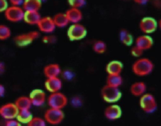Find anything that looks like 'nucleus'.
Returning a JSON list of instances; mask_svg holds the SVG:
<instances>
[{
	"label": "nucleus",
	"instance_id": "1a4fd4ad",
	"mask_svg": "<svg viewBox=\"0 0 161 126\" xmlns=\"http://www.w3.org/2000/svg\"><path fill=\"white\" fill-rule=\"evenodd\" d=\"M18 112L14 103H6L0 107V116L6 120L15 119Z\"/></svg>",
	"mask_w": 161,
	"mask_h": 126
},
{
	"label": "nucleus",
	"instance_id": "9b49d317",
	"mask_svg": "<svg viewBox=\"0 0 161 126\" xmlns=\"http://www.w3.org/2000/svg\"><path fill=\"white\" fill-rule=\"evenodd\" d=\"M36 26L38 29L44 33H52L56 28L52 18L50 16L42 17Z\"/></svg>",
	"mask_w": 161,
	"mask_h": 126
},
{
	"label": "nucleus",
	"instance_id": "473e14b6",
	"mask_svg": "<svg viewBox=\"0 0 161 126\" xmlns=\"http://www.w3.org/2000/svg\"><path fill=\"white\" fill-rule=\"evenodd\" d=\"M42 41L44 43H53L56 41V37L52 35L45 36L43 37Z\"/></svg>",
	"mask_w": 161,
	"mask_h": 126
},
{
	"label": "nucleus",
	"instance_id": "39448f33",
	"mask_svg": "<svg viewBox=\"0 0 161 126\" xmlns=\"http://www.w3.org/2000/svg\"><path fill=\"white\" fill-rule=\"evenodd\" d=\"M139 104L142 110L147 113L154 112L157 108L156 100L151 93H144L142 95L139 100Z\"/></svg>",
	"mask_w": 161,
	"mask_h": 126
},
{
	"label": "nucleus",
	"instance_id": "6ab92c4d",
	"mask_svg": "<svg viewBox=\"0 0 161 126\" xmlns=\"http://www.w3.org/2000/svg\"><path fill=\"white\" fill-rule=\"evenodd\" d=\"M41 18L38 11H25L23 21L30 25H37Z\"/></svg>",
	"mask_w": 161,
	"mask_h": 126
},
{
	"label": "nucleus",
	"instance_id": "20e7f679",
	"mask_svg": "<svg viewBox=\"0 0 161 126\" xmlns=\"http://www.w3.org/2000/svg\"><path fill=\"white\" fill-rule=\"evenodd\" d=\"M64 113L62 110L49 108L44 113V120L52 125L60 124L64 119Z\"/></svg>",
	"mask_w": 161,
	"mask_h": 126
},
{
	"label": "nucleus",
	"instance_id": "9d476101",
	"mask_svg": "<svg viewBox=\"0 0 161 126\" xmlns=\"http://www.w3.org/2000/svg\"><path fill=\"white\" fill-rule=\"evenodd\" d=\"M141 31L145 34H150L155 31L157 28L158 23L155 19L152 17L143 18L139 23Z\"/></svg>",
	"mask_w": 161,
	"mask_h": 126
},
{
	"label": "nucleus",
	"instance_id": "58836bf2",
	"mask_svg": "<svg viewBox=\"0 0 161 126\" xmlns=\"http://www.w3.org/2000/svg\"><path fill=\"white\" fill-rule=\"evenodd\" d=\"M5 65L3 62L2 61H0V75L3 74L4 72L5 71Z\"/></svg>",
	"mask_w": 161,
	"mask_h": 126
},
{
	"label": "nucleus",
	"instance_id": "f257e3e1",
	"mask_svg": "<svg viewBox=\"0 0 161 126\" xmlns=\"http://www.w3.org/2000/svg\"><path fill=\"white\" fill-rule=\"evenodd\" d=\"M153 68V63L150 60L147 58H142L134 62L132 65V71L136 75L143 76L152 73Z\"/></svg>",
	"mask_w": 161,
	"mask_h": 126
},
{
	"label": "nucleus",
	"instance_id": "5701e85b",
	"mask_svg": "<svg viewBox=\"0 0 161 126\" xmlns=\"http://www.w3.org/2000/svg\"><path fill=\"white\" fill-rule=\"evenodd\" d=\"M55 27L64 28L69 24V21L65 13H59L53 16L52 18Z\"/></svg>",
	"mask_w": 161,
	"mask_h": 126
},
{
	"label": "nucleus",
	"instance_id": "f03ea898",
	"mask_svg": "<svg viewBox=\"0 0 161 126\" xmlns=\"http://www.w3.org/2000/svg\"><path fill=\"white\" fill-rule=\"evenodd\" d=\"M121 92L118 88L106 85L101 89L103 99L107 103H114L119 101L121 97Z\"/></svg>",
	"mask_w": 161,
	"mask_h": 126
},
{
	"label": "nucleus",
	"instance_id": "a19ab883",
	"mask_svg": "<svg viewBox=\"0 0 161 126\" xmlns=\"http://www.w3.org/2000/svg\"><path fill=\"white\" fill-rule=\"evenodd\" d=\"M158 26H159L160 29H161V19H160V21H159V22H158Z\"/></svg>",
	"mask_w": 161,
	"mask_h": 126
},
{
	"label": "nucleus",
	"instance_id": "2eb2a0df",
	"mask_svg": "<svg viewBox=\"0 0 161 126\" xmlns=\"http://www.w3.org/2000/svg\"><path fill=\"white\" fill-rule=\"evenodd\" d=\"M153 40L148 35H142L138 36L135 40V46L142 49L143 51L148 50L152 47Z\"/></svg>",
	"mask_w": 161,
	"mask_h": 126
},
{
	"label": "nucleus",
	"instance_id": "2f4dec72",
	"mask_svg": "<svg viewBox=\"0 0 161 126\" xmlns=\"http://www.w3.org/2000/svg\"><path fill=\"white\" fill-rule=\"evenodd\" d=\"M4 126H21V123L16 119H11L6 120L4 122Z\"/></svg>",
	"mask_w": 161,
	"mask_h": 126
},
{
	"label": "nucleus",
	"instance_id": "b1692460",
	"mask_svg": "<svg viewBox=\"0 0 161 126\" xmlns=\"http://www.w3.org/2000/svg\"><path fill=\"white\" fill-rule=\"evenodd\" d=\"M33 117V115L30 110H19L16 119L21 124H27Z\"/></svg>",
	"mask_w": 161,
	"mask_h": 126
},
{
	"label": "nucleus",
	"instance_id": "ddd939ff",
	"mask_svg": "<svg viewBox=\"0 0 161 126\" xmlns=\"http://www.w3.org/2000/svg\"><path fill=\"white\" fill-rule=\"evenodd\" d=\"M104 114L108 120H116L121 117L122 110L118 105L112 104L106 108Z\"/></svg>",
	"mask_w": 161,
	"mask_h": 126
},
{
	"label": "nucleus",
	"instance_id": "393cba45",
	"mask_svg": "<svg viewBox=\"0 0 161 126\" xmlns=\"http://www.w3.org/2000/svg\"><path fill=\"white\" fill-rule=\"evenodd\" d=\"M119 39L121 43L125 46H131L133 43V37L128 30L122 29L119 31Z\"/></svg>",
	"mask_w": 161,
	"mask_h": 126
},
{
	"label": "nucleus",
	"instance_id": "c9c22d12",
	"mask_svg": "<svg viewBox=\"0 0 161 126\" xmlns=\"http://www.w3.org/2000/svg\"><path fill=\"white\" fill-rule=\"evenodd\" d=\"M24 1L21 0H10L9 3L13 6H22Z\"/></svg>",
	"mask_w": 161,
	"mask_h": 126
},
{
	"label": "nucleus",
	"instance_id": "6e6552de",
	"mask_svg": "<svg viewBox=\"0 0 161 126\" xmlns=\"http://www.w3.org/2000/svg\"><path fill=\"white\" fill-rule=\"evenodd\" d=\"M4 13L6 19L13 23H17L23 20L25 11L21 6H8Z\"/></svg>",
	"mask_w": 161,
	"mask_h": 126
},
{
	"label": "nucleus",
	"instance_id": "a211bd4d",
	"mask_svg": "<svg viewBox=\"0 0 161 126\" xmlns=\"http://www.w3.org/2000/svg\"><path fill=\"white\" fill-rule=\"evenodd\" d=\"M123 68V63L118 60L109 61L106 66V71L108 75H120Z\"/></svg>",
	"mask_w": 161,
	"mask_h": 126
},
{
	"label": "nucleus",
	"instance_id": "423d86ee",
	"mask_svg": "<svg viewBox=\"0 0 161 126\" xmlns=\"http://www.w3.org/2000/svg\"><path fill=\"white\" fill-rule=\"evenodd\" d=\"M40 36L36 31H31L26 33H22L16 36L13 40L14 43L19 47H25L32 43Z\"/></svg>",
	"mask_w": 161,
	"mask_h": 126
},
{
	"label": "nucleus",
	"instance_id": "e433bc0d",
	"mask_svg": "<svg viewBox=\"0 0 161 126\" xmlns=\"http://www.w3.org/2000/svg\"><path fill=\"white\" fill-rule=\"evenodd\" d=\"M63 75H64V77L65 79L70 80V79H72V78L73 77V73L71 72L70 71L67 70V71H64Z\"/></svg>",
	"mask_w": 161,
	"mask_h": 126
},
{
	"label": "nucleus",
	"instance_id": "412c9836",
	"mask_svg": "<svg viewBox=\"0 0 161 126\" xmlns=\"http://www.w3.org/2000/svg\"><path fill=\"white\" fill-rule=\"evenodd\" d=\"M14 103L19 110H30L32 106L29 97L21 96L16 99Z\"/></svg>",
	"mask_w": 161,
	"mask_h": 126
},
{
	"label": "nucleus",
	"instance_id": "7c9ffc66",
	"mask_svg": "<svg viewBox=\"0 0 161 126\" xmlns=\"http://www.w3.org/2000/svg\"><path fill=\"white\" fill-rule=\"evenodd\" d=\"M143 51L142 49L137 47L136 46H134L133 47H132L131 49V51H130L131 55L135 57L141 56L143 54Z\"/></svg>",
	"mask_w": 161,
	"mask_h": 126
},
{
	"label": "nucleus",
	"instance_id": "aec40b11",
	"mask_svg": "<svg viewBox=\"0 0 161 126\" xmlns=\"http://www.w3.org/2000/svg\"><path fill=\"white\" fill-rule=\"evenodd\" d=\"M42 7V2L39 0H25L21 8L25 11H38Z\"/></svg>",
	"mask_w": 161,
	"mask_h": 126
},
{
	"label": "nucleus",
	"instance_id": "4c0bfd02",
	"mask_svg": "<svg viewBox=\"0 0 161 126\" xmlns=\"http://www.w3.org/2000/svg\"><path fill=\"white\" fill-rule=\"evenodd\" d=\"M5 92H6V89L4 86L0 83V98L3 97L4 95H5Z\"/></svg>",
	"mask_w": 161,
	"mask_h": 126
},
{
	"label": "nucleus",
	"instance_id": "f3484780",
	"mask_svg": "<svg viewBox=\"0 0 161 126\" xmlns=\"http://www.w3.org/2000/svg\"><path fill=\"white\" fill-rule=\"evenodd\" d=\"M65 14L69 22L72 23L74 24L78 23L82 18V13L81 11L78 8H70L66 11Z\"/></svg>",
	"mask_w": 161,
	"mask_h": 126
},
{
	"label": "nucleus",
	"instance_id": "4be33fe9",
	"mask_svg": "<svg viewBox=\"0 0 161 126\" xmlns=\"http://www.w3.org/2000/svg\"><path fill=\"white\" fill-rule=\"evenodd\" d=\"M147 89L145 83L143 81H137L131 85L130 87L131 93L136 97L143 95Z\"/></svg>",
	"mask_w": 161,
	"mask_h": 126
},
{
	"label": "nucleus",
	"instance_id": "ea45409f",
	"mask_svg": "<svg viewBox=\"0 0 161 126\" xmlns=\"http://www.w3.org/2000/svg\"><path fill=\"white\" fill-rule=\"evenodd\" d=\"M135 1L136 3H137V4H145L147 2V1H143V0H137V1Z\"/></svg>",
	"mask_w": 161,
	"mask_h": 126
},
{
	"label": "nucleus",
	"instance_id": "a878e982",
	"mask_svg": "<svg viewBox=\"0 0 161 126\" xmlns=\"http://www.w3.org/2000/svg\"><path fill=\"white\" fill-rule=\"evenodd\" d=\"M106 83L109 86L118 88L123 83V78L120 75H108Z\"/></svg>",
	"mask_w": 161,
	"mask_h": 126
},
{
	"label": "nucleus",
	"instance_id": "7ed1b4c3",
	"mask_svg": "<svg viewBox=\"0 0 161 126\" xmlns=\"http://www.w3.org/2000/svg\"><path fill=\"white\" fill-rule=\"evenodd\" d=\"M67 103L68 99L67 97L60 92L50 93L47 98V103L50 108L62 110Z\"/></svg>",
	"mask_w": 161,
	"mask_h": 126
},
{
	"label": "nucleus",
	"instance_id": "cd10ccee",
	"mask_svg": "<svg viewBox=\"0 0 161 126\" xmlns=\"http://www.w3.org/2000/svg\"><path fill=\"white\" fill-rule=\"evenodd\" d=\"M92 49L96 53L98 54H102L106 51L107 46L104 41L99 40L94 43L92 45Z\"/></svg>",
	"mask_w": 161,
	"mask_h": 126
},
{
	"label": "nucleus",
	"instance_id": "dca6fc26",
	"mask_svg": "<svg viewBox=\"0 0 161 126\" xmlns=\"http://www.w3.org/2000/svg\"><path fill=\"white\" fill-rule=\"evenodd\" d=\"M60 73V66L57 63H50L43 68V74L47 78L58 77Z\"/></svg>",
	"mask_w": 161,
	"mask_h": 126
},
{
	"label": "nucleus",
	"instance_id": "4468645a",
	"mask_svg": "<svg viewBox=\"0 0 161 126\" xmlns=\"http://www.w3.org/2000/svg\"><path fill=\"white\" fill-rule=\"evenodd\" d=\"M45 89L50 93L58 92L62 87V82L58 77L47 78L45 81Z\"/></svg>",
	"mask_w": 161,
	"mask_h": 126
},
{
	"label": "nucleus",
	"instance_id": "bb28decb",
	"mask_svg": "<svg viewBox=\"0 0 161 126\" xmlns=\"http://www.w3.org/2000/svg\"><path fill=\"white\" fill-rule=\"evenodd\" d=\"M11 29L5 24H0V40H6L11 37Z\"/></svg>",
	"mask_w": 161,
	"mask_h": 126
},
{
	"label": "nucleus",
	"instance_id": "c756f323",
	"mask_svg": "<svg viewBox=\"0 0 161 126\" xmlns=\"http://www.w3.org/2000/svg\"><path fill=\"white\" fill-rule=\"evenodd\" d=\"M69 4L71 8L79 9L85 5L86 1L84 0H69Z\"/></svg>",
	"mask_w": 161,
	"mask_h": 126
},
{
	"label": "nucleus",
	"instance_id": "72a5a7b5",
	"mask_svg": "<svg viewBox=\"0 0 161 126\" xmlns=\"http://www.w3.org/2000/svg\"><path fill=\"white\" fill-rule=\"evenodd\" d=\"M8 7V3L5 0H0V13L4 12Z\"/></svg>",
	"mask_w": 161,
	"mask_h": 126
},
{
	"label": "nucleus",
	"instance_id": "0eeeda50",
	"mask_svg": "<svg viewBox=\"0 0 161 126\" xmlns=\"http://www.w3.org/2000/svg\"><path fill=\"white\" fill-rule=\"evenodd\" d=\"M67 36L71 41H78L83 39L87 34V29L80 23L72 24L68 29Z\"/></svg>",
	"mask_w": 161,
	"mask_h": 126
},
{
	"label": "nucleus",
	"instance_id": "f704fd0d",
	"mask_svg": "<svg viewBox=\"0 0 161 126\" xmlns=\"http://www.w3.org/2000/svg\"><path fill=\"white\" fill-rule=\"evenodd\" d=\"M72 103L74 107H79L82 105V101L79 97H75L72 98Z\"/></svg>",
	"mask_w": 161,
	"mask_h": 126
},
{
	"label": "nucleus",
	"instance_id": "f8f14e48",
	"mask_svg": "<svg viewBox=\"0 0 161 126\" xmlns=\"http://www.w3.org/2000/svg\"><path fill=\"white\" fill-rule=\"evenodd\" d=\"M29 98L32 105L36 107H40L43 105L47 100L45 92L41 89L33 90L30 93Z\"/></svg>",
	"mask_w": 161,
	"mask_h": 126
},
{
	"label": "nucleus",
	"instance_id": "c85d7f7f",
	"mask_svg": "<svg viewBox=\"0 0 161 126\" xmlns=\"http://www.w3.org/2000/svg\"><path fill=\"white\" fill-rule=\"evenodd\" d=\"M27 126H47V122L44 120L39 117H35L26 124Z\"/></svg>",
	"mask_w": 161,
	"mask_h": 126
}]
</instances>
